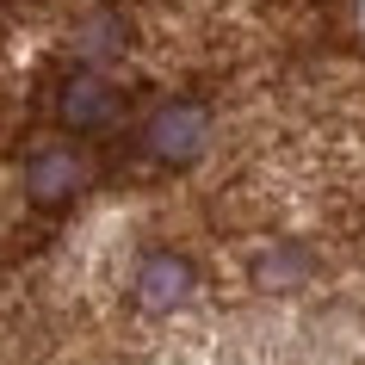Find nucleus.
I'll use <instances>...</instances> for the list:
<instances>
[{
    "label": "nucleus",
    "instance_id": "obj_3",
    "mask_svg": "<svg viewBox=\"0 0 365 365\" xmlns=\"http://www.w3.org/2000/svg\"><path fill=\"white\" fill-rule=\"evenodd\" d=\"M81 180H87V168H81L75 149H38L31 161H25V192L38 198V205H62V198H75Z\"/></svg>",
    "mask_w": 365,
    "mask_h": 365
},
{
    "label": "nucleus",
    "instance_id": "obj_1",
    "mask_svg": "<svg viewBox=\"0 0 365 365\" xmlns=\"http://www.w3.org/2000/svg\"><path fill=\"white\" fill-rule=\"evenodd\" d=\"M205 136H211V124H205V112H198L192 99H168V106L149 118L143 143H149L155 161H192V155L205 149Z\"/></svg>",
    "mask_w": 365,
    "mask_h": 365
},
{
    "label": "nucleus",
    "instance_id": "obj_4",
    "mask_svg": "<svg viewBox=\"0 0 365 365\" xmlns=\"http://www.w3.org/2000/svg\"><path fill=\"white\" fill-rule=\"evenodd\" d=\"M56 112H62V124H68V130H106V124L118 118V93H112L99 75H75L68 87H62Z\"/></svg>",
    "mask_w": 365,
    "mask_h": 365
},
{
    "label": "nucleus",
    "instance_id": "obj_2",
    "mask_svg": "<svg viewBox=\"0 0 365 365\" xmlns=\"http://www.w3.org/2000/svg\"><path fill=\"white\" fill-rule=\"evenodd\" d=\"M198 285V272L186 254H173V248H155L143 254V267H136V304L143 309H173V304H186Z\"/></svg>",
    "mask_w": 365,
    "mask_h": 365
},
{
    "label": "nucleus",
    "instance_id": "obj_5",
    "mask_svg": "<svg viewBox=\"0 0 365 365\" xmlns=\"http://www.w3.org/2000/svg\"><path fill=\"white\" fill-rule=\"evenodd\" d=\"M304 272H309V254L304 248H279V254L260 260V279H267V285H297Z\"/></svg>",
    "mask_w": 365,
    "mask_h": 365
}]
</instances>
